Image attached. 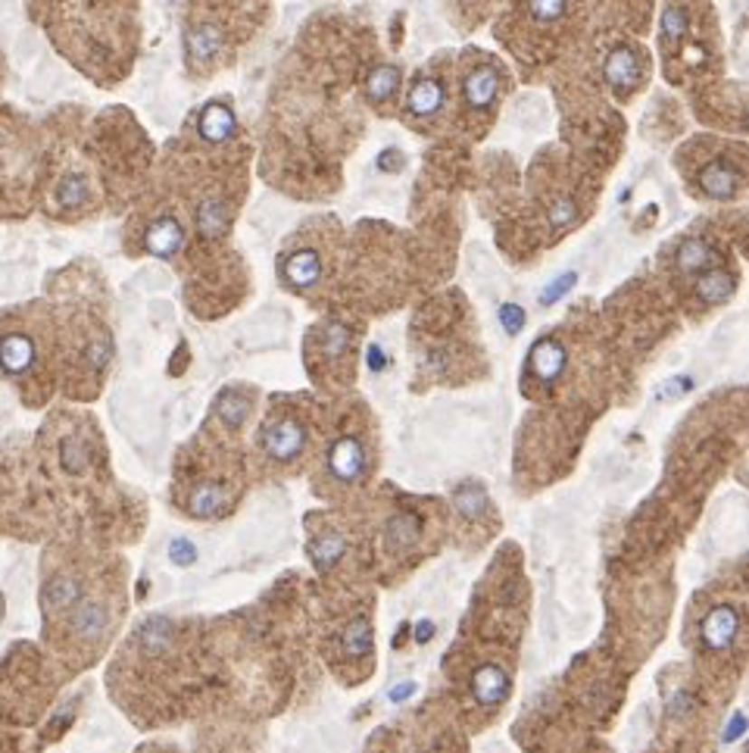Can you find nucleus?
I'll return each instance as SVG.
<instances>
[{
  "instance_id": "nucleus-1",
  "label": "nucleus",
  "mask_w": 749,
  "mask_h": 753,
  "mask_svg": "<svg viewBox=\"0 0 749 753\" xmlns=\"http://www.w3.org/2000/svg\"><path fill=\"white\" fill-rule=\"evenodd\" d=\"M262 444H266V453L272 460H294L297 453L307 447V428H303L297 419H279V423H269L266 432H262Z\"/></svg>"
},
{
  "instance_id": "nucleus-5",
  "label": "nucleus",
  "mask_w": 749,
  "mask_h": 753,
  "mask_svg": "<svg viewBox=\"0 0 749 753\" xmlns=\"http://www.w3.org/2000/svg\"><path fill=\"white\" fill-rule=\"evenodd\" d=\"M34 363V344L29 335H4L0 338V369L6 376H23Z\"/></svg>"
},
{
  "instance_id": "nucleus-16",
  "label": "nucleus",
  "mask_w": 749,
  "mask_h": 753,
  "mask_svg": "<svg viewBox=\"0 0 749 753\" xmlns=\"http://www.w3.org/2000/svg\"><path fill=\"white\" fill-rule=\"evenodd\" d=\"M344 651L350 660H363L372 653V623L365 616H356L344 632Z\"/></svg>"
},
{
  "instance_id": "nucleus-17",
  "label": "nucleus",
  "mask_w": 749,
  "mask_h": 753,
  "mask_svg": "<svg viewBox=\"0 0 749 753\" xmlns=\"http://www.w3.org/2000/svg\"><path fill=\"white\" fill-rule=\"evenodd\" d=\"M441 103H443V91L434 79H422L412 88V94H409V110L415 116H434L441 110Z\"/></svg>"
},
{
  "instance_id": "nucleus-18",
  "label": "nucleus",
  "mask_w": 749,
  "mask_h": 753,
  "mask_svg": "<svg viewBox=\"0 0 749 753\" xmlns=\"http://www.w3.org/2000/svg\"><path fill=\"white\" fill-rule=\"evenodd\" d=\"M606 79L612 81L615 88L634 85V79H637V60H634V53L624 51V47L612 51V57L606 60Z\"/></svg>"
},
{
  "instance_id": "nucleus-29",
  "label": "nucleus",
  "mask_w": 749,
  "mask_h": 753,
  "mask_svg": "<svg viewBox=\"0 0 749 753\" xmlns=\"http://www.w3.org/2000/svg\"><path fill=\"white\" fill-rule=\"evenodd\" d=\"M216 47H219V34L213 29H200L197 38H194V44H191V53L194 57H210Z\"/></svg>"
},
{
  "instance_id": "nucleus-23",
  "label": "nucleus",
  "mask_w": 749,
  "mask_h": 753,
  "mask_svg": "<svg viewBox=\"0 0 749 753\" xmlns=\"http://www.w3.org/2000/svg\"><path fill=\"white\" fill-rule=\"evenodd\" d=\"M453 500H456V507H460L466 516H478L484 510V503H488V497H484V488L481 485H471V481H466V485H462L460 491L453 494Z\"/></svg>"
},
{
  "instance_id": "nucleus-27",
  "label": "nucleus",
  "mask_w": 749,
  "mask_h": 753,
  "mask_svg": "<svg viewBox=\"0 0 749 753\" xmlns=\"http://www.w3.org/2000/svg\"><path fill=\"white\" fill-rule=\"evenodd\" d=\"M169 557H172V563H178V566H191L194 559H197V548H194L187 538H175V541L169 544Z\"/></svg>"
},
{
  "instance_id": "nucleus-38",
  "label": "nucleus",
  "mask_w": 749,
  "mask_h": 753,
  "mask_svg": "<svg viewBox=\"0 0 749 753\" xmlns=\"http://www.w3.org/2000/svg\"><path fill=\"white\" fill-rule=\"evenodd\" d=\"M369 366H372V369H384V350H381V348H369Z\"/></svg>"
},
{
  "instance_id": "nucleus-15",
  "label": "nucleus",
  "mask_w": 749,
  "mask_h": 753,
  "mask_svg": "<svg viewBox=\"0 0 749 753\" xmlns=\"http://www.w3.org/2000/svg\"><path fill=\"white\" fill-rule=\"evenodd\" d=\"M200 131H204L206 141H225V138H232V131H234L232 110L222 107V103H213V107H206L204 119H200Z\"/></svg>"
},
{
  "instance_id": "nucleus-7",
  "label": "nucleus",
  "mask_w": 749,
  "mask_h": 753,
  "mask_svg": "<svg viewBox=\"0 0 749 753\" xmlns=\"http://www.w3.org/2000/svg\"><path fill=\"white\" fill-rule=\"evenodd\" d=\"M109 628V613L103 604H79L72 613V632L79 634V638H88V641H97L103 638Z\"/></svg>"
},
{
  "instance_id": "nucleus-10",
  "label": "nucleus",
  "mask_w": 749,
  "mask_h": 753,
  "mask_svg": "<svg viewBox=\"0 0 749 753\" xmlns=\"http://www.w3.org/2000/svg\"><path fill=\"white\" fill-rule=\"evenodd\" d=\"M699 185H703V191L709 197H731L740 185V172L731 169L727 163H712L709 169H703Z\"/></svg>"
},
{
  "instance_id": "nucleus-36",
  "label": "nucleus",
  "mask_w": 749,
  "mask_h": 753,
  "mask_svg": "<svg viewBox=\"0 0 749 753\" xmlns=\"http://www.w3.org/2000/svg\"><path fill=\"white\" fill-rule=\"evenodd\" d=\"M434 628H437V625L431 623V619L419 623V625H415V641H419V644H428V641L434 638Z\"/></svg>"
},
{
  "instance_id": "nucleus-25",
  "label": "nucleus",
  "mask_w": 749,
  "mask_h": 753,
  "mask_svg": "<svg viewBox=\"0 0 749 753\" xmlns=\"http://www.w3.org/2000/svg\"><path fill=\"white\" fill-rule=\"evenodd\" d=\"M219 406H222V419H225L228 425H241L250 410L247 397H241V394H225Z\"/></svg>"
},
{
  "instance_id": "nucleus-3",
  "label": "nucleus",
  "mask_w": 749,
  "mask_h": 753,
  "mask_svg": "<svg viewBox=\"0 0 749 753\" xmlns=\"http://www.w3.org/2000/svg\"><path fill=\"white\" fill-rule=\"evenodd\" d=\"M328 469H331V475H335L337 481H344V485L356 481L359 475H363V469H365L363 441L350 438V434L341 438V441H335V447H331V453H328Z\"/></svg>"
},
{
  "instance_id": "nucleus-8",
  "label": "nucleus",
  "mask_w": 749,
  "mask_h": 753,
  "mask_svg": "<svg viewBox=\"0 0 749 753\" xmlns=\"http://www.w3.org/2000/svg\"><path fill=\"white\" fill-rule=\"evenodd\" d=\"M384 538H387V548L391 550H409L412 544H419L422 538V519L415 513H397L391 522H387L384 529Z\"/></svg>"
},
{
  "instance_id": "nucleus-32",
  "label": "nucleus",
  "mask_w": 749,
  "mask_h": 753,
  "mask_svg": "<svg viewBox=\"0 0 749 753\" xmlns=\"http://www.w3.org/2000/svg\"><path fill=\"white\" fill-rule=\"evenodd\" d=\"M574 281H578V275H574V272H568V275H562V279H559V281H553V285H550V288H546V291H544V294H540V303H556V300H559V297H565V291H568V288H572V285H574Z\"/></svg>"
},
{
  "instance_id": "nucleus-2",
  "label": "nucleus",
  "mask_w": 749,
  "mask_h": 753,
  "mask_svg": "<svg viewBox=\"0 0 749 753\" xmlns=\"http://www.w3.org/2000/svg\"><path fill=\"white\" fill-rule=\"evenodd\" d=\"M740 634V613L731 604H718L703 619V644L709 651H731Z\"/></svg>"
},
{
  "instance_id": "nucleus-11",
  "label": "nucleus",
  "mask_w": 749,
  "mask_h": 753,
  "mask_svg": "<svg viewBox=\"0 0 749 753\" xmlns=\"http://www.w3.org/2000/svg\"><path fill=\"white\" fill-rule=\"evenodd\" d=\"M497 91H499V79L490 66H481V69H475V72H469L466 98L471 107H488V103L497 98Z\"/></svg>"
},
{
  "instance_id": "nucleus-35",
  "label": "nucleus",
  "mask_w": 749,
  "mask_h": 753,
  "mask_svg": "<svg viewBox=\"0 0 749 753\" xmlns=\"http://www.w3.org/2000/svg\"><path fill=\"white\" fill-rule=\"evenodd\" d=\"M415 688H419V685H415V682H403V685H397V688L391 691V701H393V703L409 701V697L415 694Z\"/></svg>"
},
{
  "instance_id": "nucleus-20",
  "label": "nucleus",
  "mask_w": 749,
  "mask_h": 753,
  "mask_svg": "<svg viewBox=\"0 0 749 753\" xmlns=\"http://www.w3.org/2000/svg\"><path fill=\"white\" fill-rule=\"evenodd\" d=\"M731 291H734V279L725 272H709L697 281V294L703 297L706 303H721Z\"/></svg>"
},
{
  "instance_id": "nucleus-24",
  "label": "nucleus",
  "mask_w": 749,
  "mask_h": 753,
  "mask_svg": "<svg viewBox=\"0 0 749 753\" xmlns=\"http://www.w3.org/2000/svg\"><path fill=\"white\" fill-rule=\"evenodd\" d=\"M200 229L206 234H216L219 229H225V204H219V200H210V204L200 206Z\"/></svg>"
},
{
  "instance_id": "nucleus-22",
  "label": "nucleus",
  "mask_w": 749,
  "mask_h": 753,
  "mask_svg": "<svg viewBox=\"0 0 749 753\" xmlns=\"http://www.w3.org/2000/svg\"><path fill=\"white\" fill-rule=\"evenodd\" d=\"M712 262V251L706 241H687V244L678 251V266L687 269V272H697V269H706Z\"/></svg>"
},
{
  "instance_id": "nucleus-37",
  "label": "nucleus",
  "mask_w": 749,
  "mask_h": 753,
  "mask_svg": "<svg viewBox=\"0 0 749 753\" xmlns=\"http://www.w3.org/2000/svg\"><path fill=\"white\" fill-rule=\"evenodd\" d=\"M572 216H574L572 206H559V210L553 213V223H556V225H565V223H572Z\"/></svg>"
},
{
  "instance_id": "nucleus-4",
  "label": "nucleus",
  "mask_w": 749,
  "mask_h": 753,
  "mask_svg": "<svg viewBox=\"0 0 749 753\" xmlns=\"http://www.w3.org/2000/svg\"><path fill=\"white\" fill-rule=\"evenodd\" d=\"M471 694H475V701L481 703V707H497V703H503L506 694H509V675H506V669L494 666V662L481 666L475 672V679H471Z\"/></svg>"
},
{
  "instance_id": "nucleus-33",
  "label": "nucleus",
  "mask_w": 749,
  "mask_h": 753,
  "mask_svg": "<svg viewBox=\"0 0 749 753\" xmlns=\"http://www.w3.org/2000/svg\"><path fill=\"white\" fill-rule=\"evenodd\" d=\"M687 29V19L681 10H668V16H665V38H681Z\"/></svg>"
},
{
  "instance_id": "nucleus-6",
  "label": "nucleus",
  "mask_w": 749,
  "mask_h": 753,
  "mask_svg": "<svg viewBox=\"0 0 749 753\" xmlns=\"http://www.w3.org/2000/svg\"><path fill=\"white\" fill-rule=\"evenodd\" d=\"M565 348H562L559 341H550V338H544V341H537L534 344V350H531V369H534V376L540 378V382H556V378L562 376V369H565Z\"/></svg>"
},
{
  "instance_id": "nucleus-28",
  "label": "nucleus",
  "mask_w": 749,
  "mask_h": 753,
  "mask_svg": "<svg viewBox=\"0 0 749 753\" xmlns=\"http://www.w3.org/2000/svg\"><path fill=\"white\" fill-rule=\"evenodd\" d=\"M350 344V331H346L344 326H328V331H325V350H328L331 357H337L341 350Z\"/></svg>"
},
{
  "instance_id": "nucleus-30",
  "label": "nucleus",
  "mask_w": 749,
  "mask_h": 753,
  "mask_svg": "<svg viewBox=\"0 0 749 753\" xmlns=\"http://www.w3.org/2000/svg\"><path fill=\"white\" fill-rule=\"evenodd\" d=\"M499 319H503V326L509 335H516V331L525 326V310L516 307V303H506V307H499Z\"/></svg>"
},
{
  "instance_id": "nucleus-31",
  "label": "nucleus",
  "mask_w": 749,
  "mask_h": 753,
  "mask_svg": "<svg viewBox=\"0 0 749 753\" xmlns=\"http://www.w3.org/2000/svg\"><path fill=\"white\" fill-rule=\"evenodd\" d=\"M62 462H66V469H72V472H81V469H85V451H81L79 441H66V444H62Z\"/></svg>"
},
{
  "instance_id": "nucleus-14",
  "label": "nucleus",
  "mask_w": 749,
  "mask_h": 753,
  "mask_svg": "<svg viewBox=\"0 0 749 753\" xmlns=\"http://www.w3.org/2000/svg\"><path fill=\"white\" fill-rule=\"evenodd\" d=\"M187 507H191L194 516L210 519V516H219L222 510L228 507V494H225V488H219V485H200L197 491L191 494Z\"/></svg>"
},
{
  "instance_id": "nucleus-26",
  "label": "nucleus",
  "mask_w": 749,
  "mask_h": 753,
  "mask_svg": "<svg viewBox=\"0 0 749 753\" xmlns=\"http://www.w3.org/2000/svg\"><path fill=\"white\" fill-rule=\"evenodd\" d=\"M565 4H568V0H528L531 16L540 19V23H550V19H559L562 13H565Z\"/></svg>"
},
{
  "instance_id": "nucleus-34",
  "label": "nucleus",
  "mask_w": 749,
  "mask_h": 753,
  "mask_svg": "<svg viewBox=\"0 0 749 753\" xmlns=\"http://www.w3.org/2000/svg\"><path fill=\"white\" fill-rule=\"evenodd\" d=\"M744 729H746V722H744V713H734L731 725H727V729H725V741H727V744L740 741V735H744Z\"/></svg>"
},
{
  "instance_id": "nucleus-12",
  "label": "nucleus",
  "mask_w": 749,
  "mask_h": 753,
  "mask_svg": "<svg viewBox=\"0 0 749 753\" xmlns=\"http://www.w3.org/2000/svg\"><path fill=\"white\" fill-rule=\"evenodd\" d=\"M182 241H185V232L175 219H159L147 234V247L156 253V257H172V253L182 247Z\"/></svg>"
},
{
  "instance_id": "nucleus-13",
  "label": "nucleus",
  "mask_w": 749,
  "mask_h": 753,
  "mask_svg": "<svg viewBox=\"0 0 749 753\" xmlns=\"http://www.w3.org/2000/svg\"><path fill=\"white\" fill-rule=\"evenodd\" d=\"M81 600V585L69 576L53 578L51 585L44 588V606L47 610H72L75 604Z\"/></svg>"
},
{
  "instance_id": "nucleus-9",
  "label": "nucleus",
  "mask_w": 749,
  "mask_h": 753,
  "mask_svg": "<svg viewBox=\"0 0 749 753\" xmlns=\"http://www.w3.org/2000/svg\"><path fill=\"white\" fill-rule=\"evenodd\" d=\"M284 275H288V281L294 288H309V285H316L318 275H322V260H318L316 251H300L288 260Z\"/></svg>"
},
{
  "instance_id": "nucleus-19",
  "label": "nucleus",
  "mask_w": 749,
  "mask_h": 753,
  "mask_svg": "<svg viewBox=\"0 0 749 753\" xmlns=\"http://www.w3.org/2000/svg\"><path fill=\"white\" fill-rule=\"evenodd\" d=\"M346 554V541L337 531H328V535H318L316 541L309 544V557L316 559L322 569H328V566H335L337 559Z\"/></svg>"
},
{
  "instance_id": "nucleus-21",
  "label": "nucleus",
  "mask_w": 749,
  "mask_h": 753,
  "mask_svg": "<svg viewBox=\"0 0 749 753\" xmlns=\"http://www.w3.org/2000/svg\"><path fill=\"white\" fill-rule=\"evenodd\" d=\"M397 88H400V72L393 66H381V69H374V72H372L369 94H372L374 100L393 98V94H397Z\"/></svg>"
}]
</instances>
